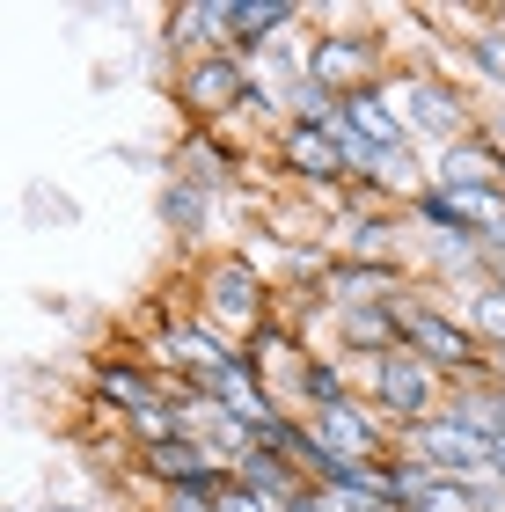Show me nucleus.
<instances>
[{
  "label": "nucleus",
  "mask_w": 505,
  "mask_h": 512,
  "mask_svg": "<svg viewBox=\"0 0 505 512\" xmlns=\"http://www.w3.org/2000/svg\"><path fill=\"white\" fill-rule=\"evenodd\" d=\"M308 81L323 88L330 103H352V96H374V88L396 81V52L366 30V15H337V8H315V37H308Z\"/></svg>",
  "instance_id": "obj_1"
},
{
  "label": "nucleus",
  "mask_w": 505,
  "mask_h": 512,
  "mask_svg": "<svg viewBox=\"0 0 505 512\" xmlns=\"http://www.w3.org/2000/svg\"><path fill=\"white\" fill-rule=\"evenodd\" d=\"M396 330H403V344L432 366V374H447V388L491 374V352L476 344V330L462 322V300L440 293V286H410L396 300Z\"/></svg>",
  "instance_id": "obj_2"
},
{
  "label": "nucleus",
  "mask_w": 505,
  "mask_h": 512,
  "mask_svg": "<svg viewBox=\"0 0 505 512\" xmlns=\"http://www.w3.org/2000/svg\"><path fill=\"white\" fill-rule=\"evenodd\" d=\"M191 315L213 322L227 344H249L257 330H271V322H279V286H271V278L249 264L242 249H213V256L198 264Z\"/></svg>",
  "instance_id": "obj_3"
},
{
  "label": "nucleus",
  "mask_w": 505,
  "mask_h": 512,
  "mask_svg": "<svg viewBox=\"0 0 505 512\" xmlns=\"http://www.w3.org/2000/svg\"><path fill=\"white\" fill-rule=\"evenodd\" d=\"M396 454L418 461L425 476H454V483H476V491L505 483V476H498V439H484L469 417H454V410L425 417V425H403V432H396Z\"/></svg>",
  "instance_id": "obj_4"
},
{
  "label": "nucleus",
  "mask_w": 505,
  "mask_h": 512,
  "mask_svg": "<svg viewBox=\"0 0 505 512\" xmlns=\"http://www.w3.org/2000/svg\"><path fill=\"white\" fill-rule=\"evenodd\" d=\"M388 96H396V110L410 118V139H432V154L440 147H454V139H469L476 132V110L469 96H462V81L447 74V66H425V59H410V66H396V81H388Z\"/></svg>",
  "instance_id": "obj_5"
},
{
  "label": "nucleus",
  "mask_w": 505,
  "mask_h": 512,
  "mask_svg": "<svg viewBox=\"0 0 505 512\" xmlns=\"http://www.w3.org/2000/svg\"><path fill=\"white\" fill-rule=\"evenodd\" d=\"M352 381H359V395H366V403H374L396 432H403V425H425V417L447 410V374H432L410 344H396V352L374 359V366H352Z\"/></svg>",
  "instance_id": "obj_6"
},
{
  "label": "nucleus",
  "mask_w": 505,
  "mask_h": 512,
  "mask_svg": "<svg viewBox=\"0 0 505 512\" xmlns=\"http://www.w3.org/2000/svg\"><path fill=\"white\" fill-rule=\"evenodd\" d=\"M169 96L176 110L191 118V132H227L235 110L249 103V59L242 52H213V59H191L169 74Z\"/></svg>",
  "instance_id": "obj_7"
},
{
  "label": "nucleus",
  "mask_w": 505,
  "mask_h": 512,
  "mask_svg": "<svg viewBox=\"0 0 505 512\" xmlns=\"http://www.w3.org/2000/svg\"><path fill=\"white\" fill-rule=\"evenodd\" d=\"M271 147V161H279V176L293 183V191H344V183H359L352 176V161H344V147H337V132L330 125H308V118H286L279 132L264 139Z\"/></svg>",
  "instance_id": "obj_8"
},
{
  "label": "nucleus",
  "mask_w": 505,
  "mask_h": 512,
  "mask_svg": "<svg viewBox=\"0 0 505 512\" xmlns=\"http://www.w3.org/2000/svg\"><path fill=\"white\" fill-rule=\"evenodd\" d=\"M308 432L323 439V447L344 461V469H374V461L396 454V425L366 403V395H352V403H330V410H315L308 417Z\"/></svg>",
  "instance_id": "obj_9"
},
{
  "label": "nucleus",
  "mask_w": 505,
  "mask_h": 512,
  "mask_svg": "<svg viewBox=\"0 0 505 512\" xmlns=\"http://www.w3.org/2000/svg\"><path fill=\"white\" fill-rule=\"evenodd\" d=\"M249 352V374L264 381V395L279 403L286 417H301V395H308V366H315V344L308 337H293L286 322H271V330H257L242 344Z\"/></svg>",
  "instance_id": "obj_10"
},
{
  "label": "nucleus",
  "mask_w": 505,
  "mask_h": 512,
  "mask_svg": "<svg viewBox=\"0 0 505 512\" xmlns=\"http://www.w3.org/2000/svg\"><path fill=\"white\" fill-rule=\"evenodd\" d=\"M132 469H140L154 491H220L227 476V461H213L198 447V439H162V447H147V454H132Z\"/></svg>",
  "instance_id": "obj_11"
},
{
  "label": "nucleus",
  "mask_w": 505,
  "mask_h": 512,
  "mask_svg": "<svg viewBox=\"0 0 505 512\" xmlns=\"http://www.w3.org/2000/svg\"><path fill=\"white\" fill-rule=\"evenodd\" d=\"M162 52L176 66L227 52V0H176V8L162 15Z\"/></svg>",
  "instance_id": "obj_12"
},
{
  "label": "nucleus",
  "mask_w": 505,
  "mask_h": 512,
  "mask_svg": "<svg viewBox=\"0 0 505 512\" xmlns=\"http://www.w3.org/2000/svg\"><path fill=\"white\" fill-rule=\"evenodd\" d=\"M169 169L227 198V191L242 183V169H249V147H235L227 132H183V139H176V154H169Z\"/></svg>",
  "instance_id": "obj_13"
},
{
  "label": "nucleus",
  "mask_w": 505,
  "mask_h": 512,
  "mask_svg": "<svg viewBox=\"0 0 505 512\" xmlns=\"http://www.w3.org/2000/svg\"><path fill=\"white\" fill-rule=\"evenodd\" d=\"M301 22L293 0H227V52L264 59L271 44H286V30Z\"/></svg>",
  "instance_id": "obj_14"
},
{
  "label": "nucleus",
  "mask_w": 505,
  "mask_h": 512,
  "mask_svg": "<svg viewBox=\"0 0 505 512\" xmlns=\"http://www.w3.org/2000/svg\"><path fill=\"white\" fill-rule=\"evenodd\" d=\"M432 183L454 191V198H462V191H505V161L469 132V139H454V147L432 154Z\"/></svg>",
  "instance_id": "obj_15"
},
{
  "label": "nucleus",
  "mask_w": 505,
  "mask_h": 512,
  "mask_svg": "<svg viewBox=\"0 0 505 512\" xmlns=\"http://www.w3.org/2000/svg\"><path fill=\"white\" fill-rule=\"evenodd\" d=\"M213 213H220V191H205V183H191V176H162V191H154V220L169 227L176 242H198L205 227H213Z\"/></svg>",
  "instance_id": "obj_16"
},
{
  "label": "nucleus",
  "mask_w": 505,
  "mask_h": 512,
  "mask_svg": "<svg viewBox=\"0 0 505 512\" xmlns=\"http://www.w3.org/2000/svg\"><path fill=\"white\" fill-rule=\"evenodd\" d=\"M337 118L352 125V139H366L374 154H403V147H418V139H410V118L396 110V96H388V88H374V96H352V103H337Z\"/></svg>",
  "instance_id": "obj_17"
},
{
  "label": "nucleus",
  "mask_w": 505,
  "mask_h": 512,
  "mask_svg": "<svg viewBox=\"0 0 505 512\" xmlns=\"http://www.w3.org/2000/svg\"><path fill=\"white\" fill-rule=\"evenodd\" d=\"M432 22H454V30H462V44H454V52H462V66L476 81H491V88H505V30H491L484 22V8H469V15H454V8H440Z\"/></svg>",
  "instance_id": "obj_18"
},
{
  "label": "nucleus",
  "mask_w": 505,
  "mask_h": 512,
  "mask_svg": "<svg viewBox=\"0 0 505 512\" xmlns=\"http://www.w3.org/2000/svg\"><path fill=\"white\" fill-rule=\"evenodd\" d=\"M235 483H242V491H257L264 505H293V498L308 491V476L293 469V461H279L271 447H257V454H242V461H235Z\"/></svg>",
  "instance_id": "obj_19"
},
{
  "label": "nucleus",
  "mask_w": 505,
  "mask_h": 512,
  "mask_svg": "<svg viewBox=\"0 0 505 512\" xmlns=\"http://www.w3.org/2000/svg\"><path fill=\"white\" fill-rule=\"evenodd\" d=\"M447 410L469 417L484 439H505V381H498V374H476V381H462V388H447Z\"/></svg>",
  "instance_id": "obj_20"
},
{
  "label": "nucleus",
  "mask_w": 505,
  "mask_h": 512,
  "mask_svg": "<svg viewBox=\"0 0 505 512\" xmlns=\"http://www.w3.org/2000/svg\"><path fill=\"white\" fill-rule=\"evenodd\" d=\"M454 300H462V322L476 330V344H484L491 359H505V286H491V278H476V286H462Z\"/></svg>",
  "instance_id": "obj_21"
},
{
  "label": "nucleus",
  "mask_w": 505,
  "mask_h": 512,
  "mask_svg": "<svg viewBox=\"0 0 505 512\" xmlns=\"http://www.w3.org/2000/svg\"><path fill=\"white\" fill-rule=\"evenodd\" d=\"M315 498H323V512H396L374 483H366V469L344 476V483H315Z\"/></svg>",
  "instance_id": "obj_22"
},
{
  "label": "nucleus",
  "mask_w": 505,
  "mask_h": 512,
  "mask_svg": "<svg viewBox=\"0 0 505 512\" xmlns=\"http://www.w3.org/2000/svg\"><path fill=\"white\" fill-rule=\"evenodd\" d=\"M147 512H220V491H154Z\"/></svg>",
  "instance_id": "obj_23"
},
{
  "label": "nucleus",
  "mask_w": 505,
  "mask_h": 512,
  "mask_svg": "<svg viewBox=\"0 0 505 512\" xmlns=\"http://www.w3.org/2000/svg\"><path fill=\"white\" fill-rule=\"evenodd\" d=\"M220 512H279V505H264L257 491H242V483L227 476V483H220Z\"/></svg>",
  "instance_id": "obj_24"
},
{
  "label": "nucleus",
  "mask_w": 505,
  "mask_h": 512,
  "mask_svg": "<svg viewBox=\"0 0 505 512\" xmlns=\"http://www.w3.org/2000/svg\"><path fill=\"white\" fill-rule=\"evenodd\" d=\"M476 139H484V147L505 161V110H484V118H476Z\"/></svg>",
  "instance_id": "obj_25"
},
{
  "label": "nucleus",
  "mask_w": 505,
  "mask_h": 512,
  "mask_svg": "<svg viewBox=\"0 0 505 512\" xmlns=\"http://www.w3.org/2000/svg\"><path fill=\"white\" fill-rule=\"evenodd\" d=\"M484 22H491V30H505V0H491V8H484Z\"/></svg>",
  "instance_id": "obj_26"
},
{
  "label": "nucleus",
  "mask_w": 505,
  "mask_h": 512,
  "mask_svg": "<svg viewBox=\"0 0 505 512\" xmlns=\"http://www.w3.org/2000/svg\"><path fill=\"white\" fill-rule=\"evenodd\" d=\"M44 512H88V505H66V498H52V505H44Z\"/></svg>",
  "instance_id": "obj_27"
},
{
  "label": "nucleus",
  "mask_w": 505,
  "mask_h": 512,
  "mask_svg": "<svg viewBox=\"0 0 505 512\" xmlns=\"http://www.w3.org/2000/svg\"><path fill=\"white\" fill-rule=\"evenodd\" d=\"M498 476H505V439H498Z\"/></svg>",
  "instance_id": "obj_28"
}]
</instances>
